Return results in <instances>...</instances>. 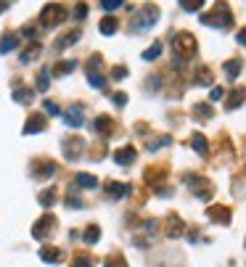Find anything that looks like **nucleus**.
Instances as JSON below:
<instances>
[{"label": "nucleus", "instance_id": "nucleus-1", "mask_svg": "<svg viewBox=\"0 0 246 267\" xmlns=\"http://www.w3.org/2000/svg\"><path fill=\"white\" fill-rule=\"evenodd\" d=\"M202 24L217 27V29H228L230 24H233V11H230V6L225 3V0H217L209 13H202Z\"/></svg>", "mask_w": 246, "mask_h": 267}, {"label": "nucleus", "instance_id": "nucleus-2", "mask_svg": "<svg viewBox=\"0 0 246 267\" xmlns=\"http://www.w3.org/2000/svg\"><path fill=\"white\" fill-rule=\"evenodd\" d=\"M156 21H159V6L146 3L141 11H138V16L132 19L130 29H132V32H143V29H151Z\"/></svg>", "mask_w": 246, "mask_h": 267}, {"label": "nucleus", "instance_id": "nucleus-3", "mask_svg": "<svg viewBox=\"0 0 246 267\" xmlns=\"http://www.w3.org/2000/svg\"><path fill=\"white\" fill-rule=\"evenodd\" d=\"M183 183H186L191 191L202 198V201H209L212 198V193H214V188H212V183L207 180V177H202V175H193V172H186L183 175Z\"/></svg>", "mask_w": 246, "mask_h": 267}, {"label": "nucleus", "instance_id": "nucleus-4", "mask_svg": "<svg viewBox=\"0 0 246 267\" xmlns=\"http://www.w3.org/2000/svg\"><path fill=\"white\" fill-rule=\"evenodd\" d=\"M196 48H198V45H196V37L191 32H177L172 37V53L177 58H191L196 53Z\"/></svg>", "mask_w": 246, "mask_h": 267}, {"label": "nucleus", "instance_id": "nucleus-5", "mask_svg": "<svg viewBox=\"0 0 246 267\" xmlns=\"http://www.w3.org/2000/svg\"><path fill=\"white\" fill-rule=\"evenodd\" d=\"M64 19H66V11H64V6H61V3H48V6L42 8V13H40V24L45 29L58 27Z\"/></svg>", "mask_w": 246, "mask_h": 267}, {"label": "nucleus", "instance_id": "nucleus-6", "mask_svg": "<svg viewBox=\"0 0 246 267\" xmlns=\"http://www.w3.org/2000/svg\"><path fill=\"white\" fill-rule=\"evenodd\" d=\"M61 148H64V156L69 162L74 159H80L82 151H85V140L82 138H77V135H66L64 140H61Z\"/></svg>", "mask_w": 246, "mask_h": 267}, {"label": "nucleus", "instance_id": "nucleus-7", "mask_svg": "<svg viewBox=\"0 0 246 267\" xmlns=\"http://www.w3.org/2000/svg\"><path fill=\"white\" fill-rule=\"evenodd\" d=\"M53 230H56V217L53 214H42L35 222V228H32V235L37 241H45V238H51V235H53Z\"/></svg>", "mask_w": 246, "mask_h": 267}, {"label": "nucleus", "instance_id": "nucleus-8", "mask_svg": "<svg viewBox=\"0 0 246 267\" xmlns=\"http://www.w3.org/2000/svg\"><path fill=\"white\" fill-rule=\"evenodd\" d=\"M56 167H58V164H56L53 159H35V162H32V169H35L32 175L40 177V180H45V177L56 175Z\"/></svg>", "mask_w": 246, "mask_h": 267}, {"label": "nucleus", "instance_id": "nucleus-9", "mask_svg": "<svg viewBox=\"0 0 246 267\" xmlns=\"http://www.w3.org/2000/svg\"><path fill=\"white\" fill-rule=\"evenodd\" d=\"M164 233L170 235V238H180V235L186 233V222H183L177 214H167V219H164Z\"/></svg>", "mask_w": 246, "mask_h": 267}, {"label": "nucleus", "instance_id": "nucleus-10", "mask_svg": "<svg viewBox=\"0 0 246 267\" xmlns=\"http://www.w3.org/2000/svg\"><path fill=\"white\" fill-rule=\"evenodd\" d=\"M93 130H96L98 135H103V138H111L114 130H117V122H114L109 114H101V117H96V122H93Z\"/></svg>", "mask_w": 246, "mask_h": 267}, {"label": "nucleus", "instance_id": "nucleus-11", "mask_svg": "<svg viewBox=\"0 0 246 267\" xmlns=\"http://www.w3.org/2000/svg\"><path fill=\"white\" fill-rule=\"evenodd\" d=\"M45 127H48V119H45L40 112H35V114H29V119H27V124H24V135L42 132Z\"/></svg>", "mask_w": 246, "mask_h": 267}, {"label": "nucleus", "instance_id": "nucleus-12", "mask_svg": "<svg viewBox=\"0 0 246 267\" xmlns=\"http://www.w3.org/2000/svg\"><path fill=\"white\" fill-rule=\"evenodd\" d=\"M207 217L212 219V222H217V225H230V219H233V214H230V209L228 207H209L207 209Z\"/></svg>", "mask_w": 246, "mask_h": 267}, {"label": "nucleus", "instance_id": "nucleus-13", "mask_svg": "<svg viewBox=\"0 0 246 267\" xmlns=\"http://www.w3.org/2000/svg\"><path fill=\"white\" fill-rule=\"evenodd\" d=\"M167 177V169L164 167H148L146 172H143V180H146V185H153L159 191L162 188V180Z\"/></svg>", "mask_w": 246, "mask_h": 267}, {"label": "nucleus", "instance_id": "nucleus-14", "mask_svg": "<svg viewBox=\"0 0 246 267\" xmlns=\"http://www.w3.org/2000/svg\"><path fill=\"white\" fill-rule=\"evenodd\" d=\"M82 119H85L82 106H69L66 112H64V122H66V127H72V130L82 127Z\"/></svg>", "mask_w": 246, "mask_h": 267}, {"label": "nucleus", "instance_id": "nucleus-15", "mask_svg": "<svg viewBox=\"0 0 246 267\" xmlns=\"http://www.w3.org/2000/svg\"><path fill=\"white\" fill-rule=\"evenodd\" d=\"M103 188H106V193H109V198H125V196L132 191V185L114 183V180H106V183H103Z\"/></svg>", "mask_w": 246, "mask_h": 267}, {"label": "nucleus", "instance_id": "nucleus-16", "mask_svg": "<svg viewBox=\"0 0 246 267\" xmlns=\"http://www.w3.org/2000/svg\"><path fill=\"white\" fill-rule=\"evenodd\" d=\"M135 159H138V151H135L132 146H125V148H119V151L114 153V162H117L119 167H130V164H135Z\"/></svg>", "mask_w": 246, "mask_h": 267}, {"label": "nucleus", "instance_id": "nucleus-17", "mask_svg": "<svg viewBox=\"0 0 246 267\" xmlns=\"http://www.w3.org/2000/svg\"><path fill=\"white\" fill-rule=\"evenodd\" d=\"M243 101H246V87H233L228 93V98H225V108H228V112H233V108H238Z\"/></svg>", "mask_w": 246, "mask_h": 267}, {"label": "nucleus", "instance_id": "nucleus-18", "mask_svg": "<svg viewBox=\"0 0 246 267\" xmlns=\"http://www.w3.org/2000/svg\"><path fill=\"white\" fill-rule=\"evenodd\" d=\"M40 259L48 262V264H58L61 259H64V251L56 249V246H42L40 249Z\"/></svg>", "mask_w": 246, "mask_h": 267}, {"label": "nucleus", "instance_id": "nucleus-19", "mask_svg": "<svg viewBox=\"0 0 246 267\" xmlns=\"http://www.w3.org/2000/svg\"><path fill=\"white\" fill-rule=\"evenodd\" d=\"M40 51H42V45H40L37 40H32V42H29L27 48L21 51L19 61H21V64H29V61H32V58H37V56H40Z\"/></svg>", "mask_w": 246, "mask_h": 267}, {"label": "nucleus", "instance_id": "nucleus-20", "mask_svg": "<svg viewBox=\"0 0 246 267\" xmlns=\"http://www.w3.org/2000/svg\"><path fill=\"white\" fill-rule=\"evenodd\" d=\"M19 37L21 35H16V32H6L3 37H0V53H11L19 45Z\"/></svg>", "mask_w": 246, "mask_h": 267}, {"label": "nucleus", "instance_id": "nucleus-21", "mask_svg": "<svg viewBox=\"0 0 246 267\" xmlns=\"http://www.w3.org/2000/svg\"><path fill=\"white\" fill-rule=\"evenodd\" d=\"M193 85H198V87L212 85V69L209 66H198L196 74H193Z\"/></svg>", "mask_w": 246, "mask_h": 267}, {"label": "nucleus", "instance_id": "nucleus-22", "mask_svg": "<svg viewBox=\"0 0 246 267\" xmlns=\"http://www.w3.org/2000/svg\"><path fill=\"white\" fill-rule=\"evenodd\" d=\"M98 29H101V35H117L119 32V21L114 19V16H106V19H101V24H98Z\"/></svg>", "mask_w": 246, "mask_h": 267}, {"label": "nucleus", "instance_id": "nucleus-23", "mask_svg": "<svg viewBox=\"0 0 246 267\" xmlns=\"http://www.w3.org/2000/svg\"><path fill=\"white\" fill-rule=\"evenodd\" d=\"M191 146H193L196 153H202V156L209 153V143H207V138H204L202 132H193V135H191Z\"/></svg>", "mask_w": 246, "mask_h": 267}, {"label": "nucleus", "instance_id": "nucleus-24", "mask_svg": "<svg viewBox=\"0 0 246 267\" xmlns=\"http://www.w3.org/2000/svg\"><path fill=\"white\" fill-rule=\"evenodd\" d=\"M77 69V61H58V64L53 66V77H66Z\"/></svg>", "mask_w": 246, "mask_h": 267}, {"label": "nucleus", "instance_id": "nucleus-25", "mask_svg": "<svg viewBox=\"0 0 246 267\" xmlns=\"http://www.w3.org/2000/svg\"><path fill=\"white\" fill-rule=\"evenodd\" d=\"M80 37H82L80 29H72L69 35H64V37H58V40H56V48H69V45H74Z\"/></svg>", "mask_w": 246, "mask_h": 267}, {"label": "nucleus", "instance_id": "nucleus-26", "mask_svg": "<svg viewBox=\"0 0 246 267\" xmlns=\"http://www.w3.org/2000/svg\"><path fill=\"white\" fill-rule=\"evenodd\" d=\"M212 114H214V112H212V106H209V103H196V106H193V117H196L198 122L212 119Z\"/></svg>", "mask_w": 246, "mask_h": 267}, {"label": "nucleus", "instance_id": "nucleus-27", "mask_svg": "<svg viewBox=\"0 0 246 267\" xmlns=\"http://www.w3.org/2000/svg\"><path fill=\"white\" fill-rule=\"evenodd\" d=\"M170 143H172L170 135H159V138H151L148 143H146V148H148V151H159L162 146H170Z\"/></svg>", "mask_w": 246, "mask_h": 267}, {"label": "nucleus", "instance_id": "nucleus-28", "mask_svg": "<svg viewBox=\"0 0 246 267\" xmlns=\"http://www.w3.org/2000/svg\"><path fill=\"white\" fill-rule=\"evenodd\" d=\"M225 74L230 77V80H236V77L241 74V58H230V61H225Z\"/></svg>", "mask_w": 246, "mask_h": 267}, {"label": "nucleus", "instance_id": "nucleus-29", "mask_svg": "<svg viewBox=\"0 0 246 267\" xmlns=\"http://www.w3.org/2000/svg\"><path fill=\"white\" fill-rule=\"evenodd\" d=\"M98 238H101V230H98V225H87L85 228V243H98Z\"/></svg>", "mask_w": 246, "mask_h": 267}, {"label": "nucleus", "instance_id": "nucleus-30", "mask_svg": "<svg viewBox=\"0 0 246 267\" xmlns=\"http://www.w3.org/2000/svg\"><path fill=\"white\" fill-rule=\"evenodd\" d=\"M13 101H19V103H32V90H27V87H19V90H13Z\"/></svg>", "mask_w": 246, "mask_h": 267}, {"label": "nucleus", "instance_id": "nucleus-31", "mask_svg": "<svg viewBox=\"0 0 246 267\" xmlns=\"http://www.w3.org/2000/svg\"><path fill=\"white\" fill-rule=\"evenodd\" d=\"M74 183L82 185V188H96V185H98V177H96V175H82V172H80Z\"/></svg>", "mask_w": 246, "mask_h": 267}, {"label": "nucleus", "instance_id": "nucleus-32", "mask_svg": "<svg viewBox=\"0 0 246 267\" xmlns=\"http://www.w3.org/2000/svg\"><path fill=\"white\" fill-rule=\"evenodd\" d=\"M48 80H51V69H40V74H37V90L40 93H45V90H48Z\"/></svg>", "mask_w": 246, "mask_h": 267}, {"label": "nucleus", "instance_id": "nucleus-33", "mask_svg": "<svg viewBox=\"0 0 246 267\" xmlns=\"http://www.w3.org/2000/svg\"><path fill=\"white\" fill-rule=\"evenodd\" d=\"M162 56V42H153L148 51H143V61H156Z\"/></svg>", "mask_w": 246, "mask_h": 267}, {"label": "nucleus", "instance_id": "nucleus-34", "mask_svg": "<svg viewBox=\"0 0 246 267\" xmlns=\"http://www.w3.org/2000/svg\"><path fill=\"white\" fill-rule=\"evenodd\" d=\"M58 198V193H56V188H48V191H45V193H40V204H42V207L45 209H48L51 207V204Z\"/></svg>", "mask_w": 246, "mask_h": 267}, {"label": "nucleus", "instance_id": "nucleus-35", "mask_svg": "<svg viewBox=\"0 0 246 267\" xmlns=\"http://www.w3.org/2000/svg\"><path fill=\"white\" fill-rule=\"evenodd\" d=\"M202 6H204V0H180V8L188 11V13H196Z\"/></svg>", "mask_w": 246, "mask_h": 267}, {"label": "nucleus", "instance_id": "nucleus-36", "mask_svg": "<svg viewBox=\"0 0 246 267\" xmlns=\"http://www.w3.org/2000/svg\"><path fill=\"white\" fill-rule=\"evenodd\" d=\"M103 267H127V262H125V257H119V254H111V257H106Z\"/></svg>", "mask_w": 246, "mask_h": 267}, {"label": "nucleus", "instance_id": "nucleus-37", "mask_svg": "<svg viewBox=\"0 0 246 267\" xmlns=\"http://www.w3.org/2000/svg\"><path fill=\"white\" fill-rule=\"evenodd\" d=\"M122 6H125V0H101V8L103 11H117Z\"/></svg>", "mask_w": 246, "mask_h": 267}, {"label": "nucleus", "instance_id": "nucleus-38", "mask_svg": "<svg viewBox=\"0 0 246 267\" xmlns=\"http://www.w3.org/2000/svg\"><path fill=\"white\" fill-rule=\"evenodd\" d=\"M87 80H90V85H93V87H103L106 85V80H103L98 72H87Z\"/></svg>", "mask_w": 246, "mask_h": 267}, {"label": "nucleus", "instance_id": "nucleus-39", "mask_svg": "<svg viewBox=\"0 0 246 267\" xmlns=\"http://www.w3.org/2000/svg\"><path fill=\"white\" fill-rule=\"evenodd\" d=\"M85 16H87V6H85V3H77V8H74V19L82 21Z\"/></svg>", "mask_w": 246, "mask_h": 267}, {"label": "nucleus", "instance_id": "nucleus-40", "mask_svg": "<svg viewBox=\"0 0 246 267\" xmlns=\"http://www.w3.org/2000/svg\"><path fill=\"white\" fill-rule=\"evenodd\" d=\"M127 77V66H114L111 69V80H125Z\"/></svg>", "mask_w": 246, "mask_h": 267}, {"label": "nucleus", "instance_id": "nucleus-41", "mask_svg": "<svg viewBox=\"0 0 246 267\" xmlns=\"http://www.w3.org/2000/svg\"><path fill=\"white\" fill-rule=\"evenodd\" d=\"M42 106H45V114H48V117H56V114H58V106H56L53 101H45Z\"/></svg>", "mask_w": 246, "mask_h": 267}, {"label": "nucleus", "instance_id": "nucleus-42", "mask_svg": "<svg viewBox=\"0 0 246 267\" xmlns=\"http://www.w3.org/2000/svg\"><path fill=\"white\" fill-rule=\"evenodd\" d=\"M72 267H93V262H90L87 257H77V259L72 262Z\"/></svg>", "mask_w": 246, "mask_h": 267}, {"label": "nucleus", "instance_id": "nucleus-43", "mask_svg": "<svg viewBox=\"0 0 246 267\" xmlns=\"http://www.w3.org/2000/svg\"><path fill=\"white\" fill-rule=\"evenodd\" d=\"M111 101H114L117 106H125V103H127V96H125V93H114Z\"/></svg>", "mask_w": 246, "mask_h": 267}, {"label": "nucleus", "instance_id": "nucleus-44", "mask_svg": "<svg viewBox=\"0 0 246 267\" xmlns=\"http://www.w3.org/2000/svg\"><path fill=\"white\" fill-rule=\"evenodd\" d=\"M21 35H24V37H29V42H32V40L37 37V32H35V27H24V29H21Z\"/></svg>", "mask_w": 246, "mask_h": 267}, {"label": "nucleus", "instance_id": "nucleus-45", "mask_svg": "<svg viewBox=\"0 0 246 267\" xmlns=\"http://www.w3.org/2000/svg\"><path fill=\"white\" fill-rule=\"evenodd\" d=\"M222 96H225V90H222V87H212V93H209V98H212V101H220Z\"/></svg>", "mask_w": 246, "mask_h": 267}, {"label": "nucleus", "instance_id": "nucleus-46", "mask_svg": "<svg viewBox=\"0 0 246 267\" xmlns=\"http://www.w3.org/2000/svg\"><path fill=\"white\" fill-rule=\"evenodd\" d=\"M236 42H238V45H246V27H243V29H238V35H236Z\"/></svg>", "mask_w": 246, "mask_h": 267}, {"label": "nucleus", "instance_id": "nucleus-47", "mask_svg": "<svg viewBox=\"0 0 246 267\" xmlns=\"http://www.w3.org/2000/svg\"><path fill=\"white\" fill-rule=\"evenodd\" d=\"M66 204H69V207H74V209H80V207H82V201H80V198H74V196H69Z\"/></svg>", "mask_w": 246, "mask_h": 267}, {"label": "nucleus", "instance_id": "nucleus-48", "mask_svg": "<svg viewBox=\"0 0 246 267\" xmlns=\"http://www.w3.org/2000/svg\"><path fill=\"white\" fill-rule=\"evenodd\" d=\"M3 11H6V6H3V3H0V13H3Z\"/></svg>", "mask_w": 246, "mask_h": 267}]
</instances>
